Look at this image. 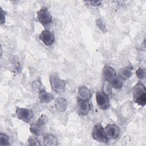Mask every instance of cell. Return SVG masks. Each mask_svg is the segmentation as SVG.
Returning <instances> with one entry per match:
<instances>
[{
    "label": "cell",
    "mask_w": 146,
    "mask_h": 146,
    "mask_svg": "<svg viewBox=\"0 0 146 146\" xmlns=\"http://www.w3.org/2000/svg\"><path fill=\"white\" fill-rule=\"evenodd\" d=\"M133 99L135 103L141 106L146 104V88L144 84L139 82L133 88Z\"/></svg>",
    "instance_id": "cell-1"
},
{
    "label": "cell",
    "mask_w": 146,
    "mask_h": 146,
    "mask_svg": "<svg viewBox=\"0 0 146 146\" xmlns=\"http://www.w3.org/2000/svg\"><path fill=\"white\" fill-rule=\"evenodd\" d=\"M50 83L53 91L58 93H62L65 91L66 82L60 79V76L56 73L52 74L49 78Z\"/></svg>",
    "instance_id": "cell-2"
},
{
    "label": "cell",
    "mask_w": 146,
    "mask_h": 146,
    "mask_svg": "<svg viewBox=\"0 0 146 146\" xmlns=\"http://www.w3.org/2000/svg\"><path fill=\"white\" fill-rule=\"evenodd\" d=\"M92 138L100 143H107L109 139L104 131V128L100 123L95 124L92 131Z\"/></svg>",
    "instance_id": "cell-3"
},
{
    "label": "cell",
    "mask_w": 146,
    "mask_h": 146,
    "mask_svg": "<svg viewBox=\"0 0 146 146\" xmlns=\"http://www.w3.org/2000/svg\"><path fill=\"white\" fill-rule=\"evenodd\" d=\"M47 123V117L44 115H42L35 123H33L30 125V132L35 136L40 135L43 131L44 126L46 125Z\"/></svg>",
    "instance_id": "cell-4"
},
{
    "label": "cell",
    "mask_w": 146,
    "mask_h": 146,
    "mask_svg": "<svg viewBox=\"0 0 146 146\" xmlns=\"http://www.w3.org/2000/svg\"><path fill=\"white\" fill-rule=\"evenodd\" d=\"M37 21L44 27H46L52 22V18L47 8H42L36 13Z\"/></svg>",
    "instance_id": "cell-5"
},
{
    "label": "cell",
    "mask_w": 146,
    "mask_h": 146,
    "mask_svg": "<svg viewBox=\"0 0 146 146\" xmlns=\"http://www.w3.org/2000/svg\"><path fill=\"white\" fill-rule=\"evenodd\" d=\"M96 101L98 107L102 110H106L110 107V102L108 95L103 91L96 93Z\"/></svg>",
    "instance_id": "cell-6"
},
{
    "label": "cell",
    "mask_w": 146,
    "mask_h": 146,
    "mask_svg": "<svg viewBox=\"0 0 146 146\" xmlns=\"http://www.w3.org/2000/svg\"><path fill=\"white\" fill-rule=\"evenodd\" d=\"M17 117L24 122L29 123L33 117V111L29 108L17 107L15 111Z\"/></svg>",
    "instance_id": "cell-7"
},
{
    "label": "cell",
    "mask_w": 146,
    "mask_h": 146,
    "mask_svg": "<svg viewBox=\"0 0 146 146\" xmlns=\"http://www.w3.org/2000/svg\"><path fill=\"white\" fill-rule=\"evenodd\" d=\"M91 105L92 104L89 101L83 100L77 98L76 110L78 113L81 116L87 115L91 110Z\"/></svg>",
    "instance_id": "cell-8"
},
{
    "label": "cell",
    "mask_w": 146,
    "mask_h": 146,
    "mask_svg": "<svg viewBox=\"0 0 146 146\" xmlns=\"http://www.w3.org/2000/svg\"><path fill=\"white\" fill-rule=\"evenodd\" d=\"M39 38L46 46H51L55 41V35L54 33L46 29L40 33Z\"/></svg>",
    "instance_id": "cell-9"
},
{
    "label": "cell",
    "mask_w": 146,
    "mask_h": 146,
    "mask_svg": "<svg viewBox=\"0 0 146 146\" xmlns=\"http://www.w3.org/2000/svg\"><path fill=\"white\" fill-rule=\"evenodd\" d=\"M104 131L108 139H117L120 135V129L114 124H108L104 128Z\"/></svg>",
    "instance_id": "cell-10"
},
{
    "label": "cell",
    "mask_w": 146,
    "mask_h": 146,
    "mask_svg": "<svg viewBox=\"0 0 146 146\" xmlns=\"http://www.w3.org/2000/svg\"><path fill=\"white\" fill-rule=\"evenodd\" d=\"M116 75V72L112 67L110 66H105L103 67L102 70V76L106 82H110Z\"/></svg>",
    "instance_id": "cell-11"
},
{
    "label": "cell",
    "mask_w": 146,
    "mask_h": 146,
    "mask_svg": "<svg viewBox=\"0 0 146 146\" xmlns=\"http://www.w3.org/2000/svg\"><path fill=\"white\" fill-rule=\"evenodd\" d=\"M92 97V94L91 93L90 90L85 86H80L78 91V98L83 100H86V101H89Z\"/></svg>",
    "instance_id": "cell-12"
},
{
    "label": "cell",
    "mask_w": 146,
    "mask_h": 146,
    "mask_svg": "<svg viewBox=\"0 0 146 146\" xmlns=\"http://www.w3.org/2000/svg\"><path fill=\"white\" fill-rule=\"evenodd\" d=\"M108 84L112 88L115 89H120L123 86V79L119 75H117L108 82Z\"/></svg>",
    "instance_id": "cell-13"
},
{
    "label": "cell",
    "mask_w": 146,
    "mask_h": 146,
    "mask_svg": "<svg viewBox=\"0 0 146 146\" xmlns=\"http://www.w3.org/2000/svg\"><path fill=\"white\" fill-rule=\"evenodd\" d=\"M39 99L42 103H48L53 99V95L43 90L39 92Z\"/></svg>",
    "instance_id": "cell-14"
},
{
    "label": "cell",
    "mask_w": 146,
    "mask_h": 146,
    "mask_svg": "<svg viewBox=\"0 0 146 146\" xmlns=\"http://www.w3.org/2000/svg\"><path fill=\"white\" fill-rule=\"evenodd\" d=\"M132 75V67L129 66H125L121 68L120 70L119 75L123 79L126 80L129 79Z\"/></svg>",
    "instance_id": "cell-15"
},
{
    "label": "cell",
    "mask_w": 146,
    "mask_h": 146,
    "mask_svg": "<svg viewBox=\"0 0 146 146\" xmlns=\"http://www.w3.org/2000/svg\"><path fill=\"white\" fill-rule=\"evenodd\" d=\"M43 141L44 143V145H56L58 144L56 137L51 134L44 136L43 137Z\"/></svg>",
    "instance_id": "cell-16"
},
{
    "label": "cell",
    "mask_w": 146,
    "mask_h": 146,
    "mask_svg": "<svg viewBox=\"0 0 146 146\" xmlns=\"http://www.w3.org/2000/svg\"><path fill=\"white\" fill-rule=\"evenodd\" d=\"M55 105L56 108L60 111H64L67 108V102L63 98H58L56 100Z\"/></svg>",
    "instance_id": "cell-17"
},
{
    "label": "cell",
    "mask_w": 146,
    "mask_h": 146,
    "mask_svg": "<svg viewBox=\"0 0 146 146\" xmlns=\"http://www.w3.org/2000/svg\"><path fill=\"white\" fill-rule=\"evenodd\" d=\"M33 87L34 91L39 92L40 91L45 90L42 82L39 79L35 80L33 83Z\"/></svg>",
    "instance_id": "cell-18"
},
{
    "label": "cell",
    "mask_w": 146,
    "mask_h": 146,
    "mask_svg": "<svg viewBox=\"0 0 146 146\" xmlns=\"http://www.w3.org/2000/svg\"><path fill=\"white\" fill-rule=\"evenodd\" d=\"M9 137L5 133H1L0 135V145L1 146H6L9 145Z\"/></svg>",
    "instance_id": "cell-19"
},
{
    "label": "cell",
    "mask_w": 146,
    "mask_h": 146,
    "mask_svg": "<svg viewBox=\"0 0 146 146\" xmlns=\"http://www.w3.org/2000/svg\"><path fill=\"white\" fill-rule=\"evenodd\" d=\"M136 75L138 79L143 80L145 78V70L143 68H139L136 71Z\"/></svg>",
    "instance_id": "cell-20"
},
{
    "label": "cell",
    "mask_w": 146,
    "mask_h": 146,
    "mask_svg": "<svg viewBox=\"0 0 146 146\" xmlns=\"http://www.w3.org/2000/svg\"><path fill=\"white\" fill-rule=\"evenodd\" d=\"M27 141H28V145H40V144L39 143L38 140L34 136H30L28 139Z\"/></svg>",
    "instance_id": "cell-21"
},
{
    "label": "cell",
    "mask_w": 146,
    "mask_h": 146,
    "mask_svg": "<svg viewBox=\"0 0 146 146\" xmlns=\"http://www.w3.org/2000/svg\"><path fill=\"white\" fill-rule=\"evenodd\" d=\"M96 24L97 26H98V27L103 31H106V26L104 25V23L102 21V20L101 19H98L96 20Z\"/></svg>",
    "instance_id": "cell-22"
},
{
    "label": "cell",
    "mask_w": 146,
    "mask_h": 146,
    "mask_svg": "<svg viewBox=\"0 0 146 146\" xmlns=\"http://www.w3.org/2000/svg\"><path fill=\"white\" fill-rule=\"evenodd\" d=\"M5 21V12L3 11V10L1 9V23L3 24L4 23Z\"/></svg>",
    "instance_id": "cell-23"
},
{
    "label": "cell",
    "mask_w": 146,
    "mask_h": 146,
    "mask_svg": "<svg viewBox=\"0 0 146 146\" xmlns=\"http://www.w3.org/2000/svg\"><path fill=\"white\" fill-rule=\"evenodd\" d=\"M91 5L92 6H99L100 5L102 2L101 1H91L90 2Z\"/></svg>",
    "instance_id": "cell-24"
}]
</instances>
